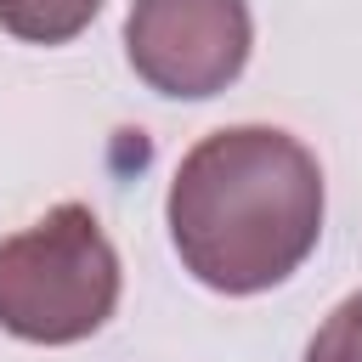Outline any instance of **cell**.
I'll use <instances>...</instances> for the list:
<instances>
[{
    "label": "cell",
    "mask_w": 362,
    "mask_h": 362,
    "mask_svg": "<svg viewBox=\"0 0 362 362\" xmlns=\"http://www.w3.org/2000/svg\"><path fill=\"white\" fill-rule=\"evenodd\" d=\"M164 215L181 266L204 288H277L322 238L317 153L277 124H226L181 153Z\"/></svg>",
    "instance_id": "obj_1"
},
{
    "label": "cell",
    "mask_w": 362,
    "mask_h": 362,
    "mask_svg": "<svg viewBox=\"0 0 362 362\" xmlns=\"http://www.w3.org/2000/svg\"><path fill=\"white\" fill-rule=\"evenodd\" d=\"M119 305V255L85 204H57L0 238V328L28 345H79Z\"/></svg>",
    "instance_id": "obj_2"
},
{
    "label": "cell",
    "mask_w": 362,
    "mask_h": 362,
    "mask_svg": "<svg viewBox=\"0 0 362 362\" xmlns=\"http://www.w3.org/2000/svg\"><path fill=\"white\" fill-rule=\"evenodd\" d=\"M255 45L249 0H136L124 17V57L136 79L175 102L221 96Z\"/></svg>",
    "instance_id": "obj_3"
},
{
    "label": "cell",
    "mask_w": 362,
    "mask_h": 362,
    "mask_svg": "<svg viewBox=\"0 0 362 362\" xmlns=\"http://www.w3.org/2000/svg\"><path fill=\"white\" fill-rule=\"evenodd\" d=\"M96 11L102 0H0V28L23 45H68Z\"/></svg>",
    "instance_id": "obj_4"
},
{
    "label": "cell",
    "mask_w": 362,
    "mask_h": 362,
    "mask_svg": "<svg viewBox=\"0 0 362 362\" xmlns=\"http://www.w3.org/2000/svg\"><path fill=\"white\" fill-rule=\"evenodd\" d=\"M305 362H362V288L339 300L305 345Z\"/></svg>",
    "instance_id": "obj_5"
}]
</instances>
